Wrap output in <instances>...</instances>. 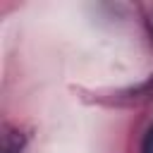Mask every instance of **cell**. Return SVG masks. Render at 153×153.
Listing matches in <instances>:
<instances>
[{
	"instance_id": "2",
	"label": "cell",
	"mask_w": 153,
	"mask_h": 153,
	"mask_svg": "<svg viewBox=\"0 0 153 153\" xmlns=\"http://www.w3.org/2000/svg\"><path fill=\"white\" fill-rule=\"evenodd\" d=\"M141 153H153V122H151V127H148V129H146V134H143Z\"/></svg>"
},
{
	"instance_id": "3",
	"label": "cell",
	"mask_w": 153,
	"mask_h": 153,
	"mask_svg": "<svg viewBox=\"0 0 153 153\" xmlns=\"http://www.w3.org/2000/svg\"><path fill=\"white\" fill-rule=\"evenodd\" d=\"M148 31H151V38H153V12H151V17H148Z\"/></svg>"
},
{
	"instance_id": "1",
	"label": "cell",
	"mask_w": 153,
	"mask_h": 153,
	"mask_svg": "<svg viewBox=\"0 0 153 153\" xmlns=\"http://www.w3.org/2000/svg\"><path fill=\"white\" fill-rule=\"evenodd\" d=\"M22 143H24V139L19 134H14V131H7L5 134V153H19Z\"/></svg>"
}]
</instances>
